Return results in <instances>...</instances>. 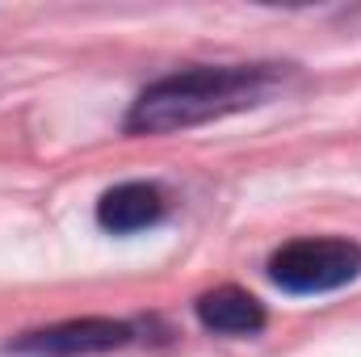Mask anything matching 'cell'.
Returning <instances> with one entry per match:
<instances>
[{
  "label": "cell",
  "mask_w": 361,
  "mask_h": 357,
  "mask_svg": "<svg viewBox=\"0 0 361 357\" xmlns=\"http://www.w3.org/2000/svg\"><path fill=\"white\" fill-rule=\"evenodd\" d=\"M361 273V244L353 240H294L269 257V277L290 294H328Z\"/></svg>",
  "instance_id": "2"
},
{
  "label": "cell",
  "mask_w": 361,
  "mask_h": 357,
  "mask_svg": "<svg viewBox=\"0 0 361 357\" xmlns=\"http://www.w3.org/2000/svg\"><path fill=\"white\" fill-rule=\"evenodd\" d=\"M197 320L206 332H219V337H257L265 328V307L261 298H252L248 290L240 286H219V290H206L197 303H193Z\"/></svg>",
  "instance_id": "5"
},
{
  "label": "cell",
  "mask_w": 361,
  "mask_h": 357,
  "mask_svg": "<svg viewBox=\"0 0 361 357\" xmlns=\"http://www.w3.org/2000/svg\"><path fill=\"white\" fill-rule=\"evenodd\" d=\"M164 219V193L147 181H126V185H114L101 202H97V223L114 236H130V231H143L152 223Z\"/></svg>",
  "instance_id": "4"
},
{
  "label": "cell",
  "mask_w": 361,
  "mask_h": 357,
  "mask_svg": "<svg viewBox=\"0 0 361 357\" xmlns=\"http://www.w3.org/2000/svg\"><path fill=\"white\" fill-rule=\"evenodd\" d=\"M281 85L277 63H231V68H189L156 80L126 114L130 135H169L210 118H227L269 101Z\"/></svg>",
  "instance_id": "1"
},
{
  "label": "cell",
  "mask_w": 361,
  "mask_h": 357,
  "mask_svg": "<svg viewBox=\"0 0 361 357\" xmlns=\"http://www.w3.org/2000/svg\"><path fill=\"white\" fill-rule=\"evenodd\" d=\"M135 328L122 320H105V315H89V320H68L55 328H38L25 332L8 345V353L17 357H92V353H109L130 345Z\"/></svg>",
  "instance_id": "3"
}]
</instances>
